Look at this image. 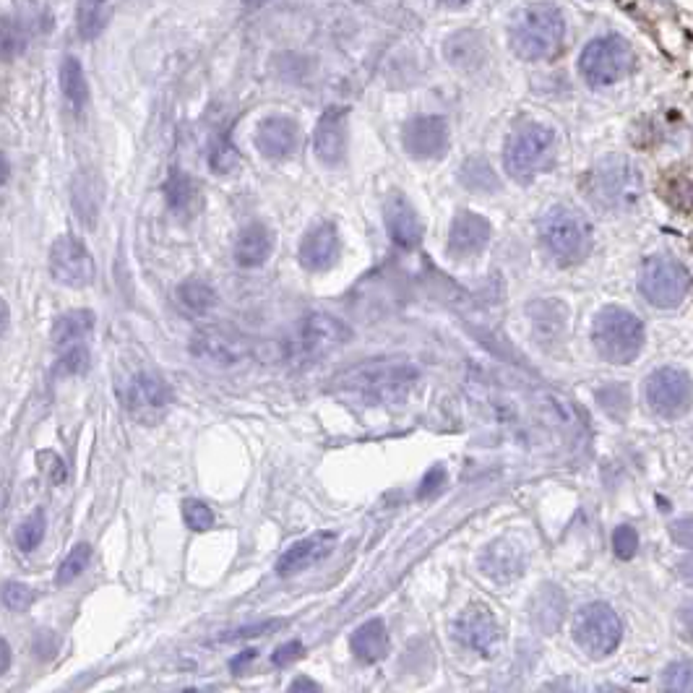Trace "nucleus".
<instances>
[{
	"label": "nucleus",
	"instance_id": "13",
	"mask_svg": "<svg viewBox=\"0 0 693 693\" xmlns=\"http://www.w3.org/2000/svg\"><path fill=\"white\" fill-rule=\"evenodd\" d=\"M50 274L55 282L81 290L94 282V258L73 235H63L50 248Z\"/></svg>",
	"mask_w": 693,
	"mask_h": 693
},
{
	"label": "nucleus",
	"instance_id": "33",
	"mask_svg": "<svg viewBox=\"0 0 693 693\" xmlns=\"http://www.w3.org/2000/svg\"><path fill=\"white\" fill-rule=\"evenodd\" d=\"M662 693H693V662L675 660L662 670Z\"/></svg>",
	"mask_w": 693,
	"mask_h": 693
},
{
	"label": "nucleus",
	"instance_id": "30",
	"mask_svg": "<svg viewBox=\"0 0 693 693\" xmlns=\"http://www.w3.org/2000/svg\"><path fill=\"white\" fill-rule=\"evenodd\" d=\"M446 58L456 68H475L482 60V42L477 34L459 32L446 42Z\"/></svg>",
	"mask_w": 693,
	"mask_h": 693
},
{
	"label": "nucleus",
	"instance_id": "50",
	"mask_svg": "<svg viewBox=\"0 0 693 693\" xmlns=\"http://www.w3.org/2000/svg\"><path fill=\"white\" fill-rule=\"evenodd\" d=\"M253 657H256V652H253V649H248V652L238 654V657L232 660V673L240 675V670H243V667L248 665V662H253Z\"/></svg>",
	"mask_w": 693,
	"mask_h": 693
},
{
	"label": "nucleus",
	"instance_id": "54",
	"mask_svg": "<svg viewBox=\"0 0 693 693\" xmlns=\"http://www.w3.org/2000/svg\"><path fill=\"white\" fill-rule=\"evenodd\" d=\"M185 693H196V691H185Z\"/></svg>",
	"mask_w": 693,
	"mask_h": 693
},
{
	"label": "nucleus",
	"instance_id": "17",
	"mask_svg": "<svg viewBox=\"0 0 693 693\" xmlns=\"http://www.w3.org/2000/svg\"><path fill=\"white\" fill-rule=\"evenodd\" d=\"M347 118H350L347 107H331L318 120L313 133V152L324 165H339L347 157Z\"/></svg>",
	"mask_w": 693,
	"mask_h": 693
},
{
	"label": "nucleus",
	"instance_id": "24",
	"mask_svg": "<svg viewBox=\"0 0 693 693\" xmlns=\"http://www.w3.org/2000/svg\"><path fill=\"white\" fill-rule=\"evenodd\" d=\"M165 198L170 212L178 214L180 219H193L201 212V206H204V191H201V185L178 170L167 178Z\"/></svg>",
	"mask_w": 693,
	"mask_h": 693
},
{
	"label": "nucleus",
	"instance_id": "18",
	"mask_svg": "<svg viewBox=\"0 0 693 693\" xmlns=\"http://www.w3.org/2000/svg\"><path fill=\"white\" fill-rule=\"evenodd\" d=\"M383 217H386L391 243L399 245L402 251H415V248H420V243H423V222L417 217L415 206H412L402 193H394V196L386 201Z\"/></svg>",
	"mask_w": 693,
	"mask_h": 693
},
{
	"label": "nucleus",
	"instance_id": "22",
	"mask_svg": "<svg viewBox=\"0 0 693 693\" xmlns=\"http://www.w3.org/2000/svg\"><path fill=\"white\" fill-rule=\"evenodd\" d=\"M490 240V222L480 214L459 212L451 222L449 232V253L454 258H469L488 245Z\"/></svg>",
	"mask_w": 693,
	"mask_h": 693
},
{
	"label": "nucleus",
	"instance_id": "1",
	"mask_svg": "<svg viewBox=\"0 0 693 693\" xmlns=\"http://www.w3.org/2000/svg\"><path fill=\"white\" fill-rule=\"evenodd\" d=\"M417 378L420 370L407 360L378 357L337 373L331 378L329 391L352 407H389L412 394Z\"/></svg>",
	"mask_w": 693,
	"mask_h": 693
},
{
	"label": "nucleus",
	"instance_id": "11",
	"mask_svg": "<svg viewBox=\"0 0 693 693\" xmlns=\"http://www.w3.org/2000/svg\"><path fill=\"white\" fill-rule=\"evenodd\" d=\"M644 399H647L649 410L660 415L662 420L683 417L693 404L691 376L673 365L657 368L644 383Z\"/></svg>",
	"mask_w": 693,
	"mask_h": 693
},
{
	"label": "nucleus",
	"instance_id": "37",
	"mask_svg": "<svg viewBox=\"0 0 693 693\" xmlns=\"http://www.w3.org/2000/svg\"><path fill=\"white\" fill-rule=\"evenodd\" d=\"M613 550H615V555L621 558V561L634 558L636 550H639V532H636L631 524H621V527H615Z\"/></svg>",
	"mask_w": 693,
	"mask_h": 693
},
{
	"label": "nucleus",
	"instance_id": "5",
	"mask_svg": "<svg viewBox=\"0 0 693 693\" xmlns=\"http://www.w3.org/2000/svg\"><path fill=\"white\" fill-rule=\"evenodd\" d=\"M352 339L350 326L329 313H308L282 339V357L290 365L316 363Z\"/></svg>",
	"mask_w": 693,
	"mask_h": 693
},
{
	"label": "nucleus",
	"instance_id": "4",
	"mask_svg": "<svg viewBox=\"0 0 693 693\" xmlns=\"http://www.w3.org/2000/svg\"><path fill=\"white\" fill-rule=\"evenodd\" d=\"M540 243L555 264L574 266L589 256L594 230L587 214L568 204H558L540 219Z\"/></svg>",
	"mask_w": 693,
	"mask_h": 693
},
{
	"label": "nucleus",
	"instance_id": "23",
	"mask_svg": "<svg viewBox=\"0 0 693 693\" xmlns=\"http://www.w3.org/2000/svg\"><path fill=\"white\" fill-rule=\"evenodd\" d=\"M480 568L485 574L490 576L493 581H514L516 576L524 574V553L519 545L509 540H498L493 542L480 558Z\"/></svg>",
	"mask_w": 693,
	"mask_h": 693
},
{
	"label": "nucleus",
	"instance_id": "19",
	"mask_svg": "<svg viewBox=\"0 0 693 693\" xmlns=\"http://www.w3.org/2000/svg\"><path fill=\"white\" fill-rule=\"evenodd\" d=\"M258 152L266 159H287L297 152L300 146V128L287 115H274V118L261 120L256 131Z\"/></svg>",
	"mask_w": 693,
	"mask_h": 693
},
{
	"label": "nucleus",
	"instance_id": "47",
	"mask_svg": "<svg viewBox=\"0 0 693 693\" xmlns=\"http://www.w3.org/2000/svg\"><path fill=\"white\" fill-rule=\"evenodd\" d=\"M542 693H579V688H576L574 680H555V683H550V686L542 688Z\"/></svg>",
	"mask_w": 693,
	"mask_h": 693
},
{
	"label": "nucleus",
	"instance_id": "49",
	"mask_svg": "<svg viewBox=\"0 0 693 693\" xmlns=\"http://www.w3.org/2000/svg\"><path fill=\"white\" fill-rule=\"evenodd\" d=\"M678 576L686 581L688 587H693V555H686L678 561Z\"/></svg>",
	"mask_w": 693,
	"mask_h": 693
},
{
	"label": "nucleus",
	"instance_id": "48",
	"mask_svg": "<svg viewBox=\"0 0 693 693\" xmlns=\"http://www.w3.org/2000/svg\"><path fill=\"white\" fill-rule=\"evenodd\" d=\"M290 693H321V688H318L316 680L297 678L295 683L290 686Z\"/></svg>",
	"mask_w": 693,
	"mask_h": 693
},
{
	"label": "nucleus",
	"instance_id": "28",
	"mask_svg": "<svg viewBox=\"0 0 693 693\" xmlns=\"http://www.w3.org/2000/svg\"><path fill=\"white\" fill-rule=\"evenodd\" d=\"M115 0H79V34L84 40H94L107 27L113 16Z\"/></svg>",
	"mask_w": 693,
	"mask_h": 693
},
{
	"label": "nucleus",
	"instance_id": "21",
	"mask_svg": "<svg viewBox=\"0 0 693 693\" xmlns=\"http://www.w3.org/2000/svg\"><path fill=\"white\" fill-rule=\"evenodd\" d=\"M334 545H337V535H331V532H316V535L295 542L290 550H284L282 558L277 561V574L292 576L305 571V568L316 566L324 558H329Z\"/></svg>",
	"mask_w": 693,
	"mask_h": 693
},
{
	"label": "nucleus",
	"instance_id": "40",
	"mask_svg": "<svg viewBox=\"0 0 693 693\" xmlns=\"http://www.w3.org/2000/svg\"><path fill=\"white\" fill-rule=\"evenodd\" d=\"M24 50V32L19 29V24H14V19L3 21V53L6 58H14Z\"/></svg>",
	"mask_w": 693,
	"mask_h": 693
},
{
	"label": "nucleus",
	"instance_id": "3",
	"mask_svg": "<svg viewBox=\"0 0 693 693\" xmlns=\"http://www.w3.org/2000/svg\"><path fill=\"white\" fill-rule=\"evenodd\" d=\"M584 193L600 212L621 214L634 209L644 193L639 167L628 157L610 154L592 167L584 180Z\"/></svg>",
	"mask_w": 693,
	"mask_h": 693
},
{
	"label": "nucleus",
	"instance_id": "46",
	"mask_svg": "<svg viewBox=\"0 0 693 693\" xmlns=\"http://www.w3.org/2000/svg\"><path fill=\"white\" fill-rule=\"evenodd\" d=\"M678 623H680V631H683V636L693 639V602L691 605H683V608H680Z\"/></svg>",
	"mask_w": 693,
	"mask_h": 693
},
{
	"label": "nucleus",
	"instance_id": "38",
	"mask_svg": "<svg viewBox=\"0 0 693 693\" xmlns=\"http://www.w3.org/2000/svg\"><path fill=\"white\" fill-rule=\"evenodd\" d=\"M32 602H34V592H32V587H27V584H19V581H8L6 587H3V605H6L8 610H16V613H21V610H27Z\"/></svg>",
	"mask_w": 693,
	"mask_h": 693
},
{
	"label": "nucleus",
	"instance_id": "45",
	"mask_svg": "<svg viewBox=\"0 0 693 693\" xmlns=\"http://www.w3.org/2000/svg\"><path fill=\"white\" fill-rule=\"evenodd\" d=\"M284 621H269V623H258V626H248L240 628L238 634H227L222 636L225 641H235V639H248V636H261L264 631H274V628H282Z\"/></svg>",
	"mask_w": 693,
	"mask_h": 693
},
{
	"label": "nucleus",
	"instance_id": "15",
	"mask_svg": "<svg viewBox=\"0 0 693 693\" xmlns=\"http://www.w3.org/2000/svg\"><path fill=\"white\" fill-rule=\"evenodd\" d=\"M454 636L462 641L464 647L482 657H493L498 644H501V626L495 615L482 605H469L454 623Z\"/></svg>",
	"mask_w": 693,
	"mask_h": 693
},
{
	"label": "nucleus",
	"instance_id": "42",
	"mask_svg": "<svg viewBox=\"0 0 693 693\" xmlns=\"http://www.w3.org/2000/svg\"><path fill=\"white\" fill-rule=\"evenodd\" d=\"M443 485H446V469H443L441 464H436V467L428 469V475H425L423 482H420L417 498H430V495L441 493Z\"/></svg>",
	"mask_w": 693,
	"mask_h": 693
},
{
	"label": "nucleus",
	"instance_id": "41",
	"mask_svg": "<svg viewBox=\"0 0 693 693\" xmlns=\"http://www.w3.org/2000/svg\"><path fill=\"white\" fill-rule=\"evenodd\" d=\"M670 537H673V542L680 545V548L693 550V514L675 519V522L670 524Z\"/></svg>",
	"mask_w": 693,
	"mask_h": 693
},
{
	"label": "nucleus",
	"instance_id": "27",
	"mask_svg": "<svg viewBox=\"0 0 693 693\" xmlns=\"http://www.w3.org/2000/svg\"><path fill=\"white\" fill-rule=\"evenodd\" d=\"M94 329V313L92 311H71L66 316H60L53 326V339L58 347L68 350V347H79L86 344V339L92 337Z\"/></svg>",
	"mask_w": 693,
	"mask_h": 693
},
{
	"label": "nucleus",
	"instance_id": "10",
	"mask_svg": "<svg viewBox=\"0 0 693 693\" xmlns=\"http://www.w3.org/2000/svg\"><path fill=\"white\" fill-rule=\"evenodd\" d=\"M574 639L589 657L600 660L618 649L623 639V621L608 602H589L576 613Z\"/></svg>",
	"mask_w": 693,
	"mask_h": 693
},
{
	"label": "nucleus",
	"instance_id": "20",
	"mask_svg": "<svg viewBox=\"0 0 693 693\" xmlns=\"http://www.w3.org/2000/svg\"><path fill=\"white\" fill-rule=\"evenodd\" d=\"M339 232L331 222L313 227L305 232L303 243H300V264L308 271H326L339 261Z\"/></svg>",
	"mask_w": 693,
	"mask_h": 693
},
{
	"label": "nucleus",
	"instance_id": "25",
	"mask_svg": "<svg viewBox=\"0 0 693 693\" xmlns=\"http://www.w3.org/2000/svg\"><path fill=\"white\" fill-rule=\"evenodd\" d=\"M271 248H274V235H271L269 227L256 222V225H248L240 232L238 243H235V261L245 269H253L271 256Z\"/></svg>",
	"mask_w": 693,
	"mask_h": 693
},
{
	"label": "nucleus",
	"instance_id": "16",
	"mask_svg": "<svg viewBox=\"0 0 693 693\" xmlns=\"http://www.w3.org/2000/svg\"><path fill=\"white\" fill-rule=\"evenodd\" d=\"M126 404L128 410L141 420H154L172 404L170 383L162 381L154 373H139L128 381Z\"/></svg>",
	"mask_w": 693,
	"mask_h": 693
},
{
	"label": "nucleus",
	"instance_id": "34",
	"mask_svg": "<svg viewBox=\"0 0 693 693\" xmlns=\"http://www.w3.org/2000/svg\"><path fill=\"white\" fill-rule=\"evenodd\" d=\"M89 558H92V548H89L86 542L76 545V548H73L71 553L66 555V561L60 563V568H58V584H60V587H66V584H71V581L76 579V576H81V571H84V568H86Z\"/></svg>",
	"mask_w": 693,
	"mask_h": 693
},
{
	"label": "nucleus",
	"instance_id": "43",
	"mask_svg": "<svg viewBox=\"0 0 693 693\" xmlns=\"http://www.w3.org/2000/svg\"><path fill=\"white\" fill-rule=\"evenodd\" d=\"M235 162H238V154H235V149H232L230 144H225V141H219V144H214L212 149V167L217 172H227L235 167Z\"/></svg>",
	"mask_w": 693,
	"mask_h": 693
},
{
	"label": "nucleus",
	"instance_id": "51",
	"mask_svg": "<svg viewBox=\"0 0 693 693\" xmlns=\"http://www.w3.org/2000/svg\"><path fill=\"white\" fill-rule=\"evenodd\" d=\"M8 667H11V647H8V641H3V665H0V670L8 673Z\"/></svg>",
	"mask_w": 693,
	"mask_h": 693
},
{
	"label": "nucleus",
	"instance_id": "12",
	"mask_svg": "<svg viewBox=\"0 0 693 693\" xmlns=\"http://www.w3.org/2000/svg\"><path fill=\"white\" fill-rule=\"evenodd\" d=\"M191 352L209 365L217 368H232L248 360L251 355V342L238 334L235 329H222V326H209L193 334Z\"/></svg>",
	"mask_w": 693,
	"mask_h": 693
},
{
	"label": "nucleus",
	"instance_id": "53",
	"mask_svg": "<svg viewBox=\"0 0 693 693\" xmlns=\"http://www.w3.org/2000/svg\"><path fill=\"white\" fill-rule=\"evenodd\" d=\"M597 693H626V691H623V688H618V686H602Z\"/></svg>",
	"mask_w": 693,
	"mask_h": 693
},
{
	"label": "nucleus",
	"instance_id": "8",
	"mask_svg": "<svg viewBox=\"0 0 693 693\" xmlns=\"http://www.w3.org/2000/svg\"><path fill=\"white\" fill-rule=\"evenodd\" d=\"M693 290L691 271L673 256H652L639 271V292L649 305L673 311L686 303Z\"/></svg>",
	"mask_w": 693,
	"mask_h": 693
},
{
	"label": "nucleus",
	"instance_id": "44",
	"mask_svg": "<svg viewBox=\"0 0 693 693\" xmlns=\"http://www.w3.org/2000/svg\"><path fill=\"white\" fill-rule=\"evenodd\" d=\"M300 657H303V644H300V641H290V644H284V647H279L277 652H274L271 662L277 667H287L290 662L300 660Z\"/></svg>",
	"mask_w": 693,
	"mask_h": 693
},
{
	"label": "nucleus",
	"instance_id": "29",
	"mask_svg": "<svg viewBox=\"0 0 693 693\" xmlns=\"http://www.w3.org/2000/svg\"><path fill=\"white\" fill-rule=\"evenodd\" d=\"M563 610H566V597L558 587H542L535 600V623L545 628L548 634H553L555 628L561 626Z\"/></svg>",
	"mask_w": 693,
	"mask_h": 693
},
{
	"label": "nucleus",
	"instance_id": "9",
	"mask_svg": "<svg viewBox=\"0 0 693 693\" xmlns=\"http://www.w3.org/2000/svg\"><path fill=\"white\" fill-rule=\"evenodd\" d=\"M634 66V50L618 34H605V37H594L579 58L581 79L589 86L600 89V86H613L621 79H626L628 71Z\"/></svg>",
	"mask_w": 693,
	"mask_h": 693
},
{
	"label": "nucleus",
	"instance_id": "26",
	"mask_svg": "<svg viewBox=\"0 0 693 693\" xmlns=\"http://www.w3.org/2000/svg\"><path fill=\"white\" fill-rule=\"evenodd\" d=\"M352 654L363 662H378L389 654V631L381 618L363 623L350 639Z\"/></svg>",
	"mask_w": 693,
	"mask_h": 693
},
{
	"label": "nucleus",
	"instance_id": "32",
	"mask_svg": "<svg viewBox=\"0 0 693 693\" xmlns=\"http://www.w3.org/2000/svg\"><path fill=\"white\" fill-rule=\"evenodd\" d=\"M60 92H63V97H66L73 107H84L86 99H89L84 68H81L79 60L71 58V55H68V58L63 60V66H60Z\"/></svg>",
	"mask_w": 693,
	"mask_h": 693
},
{
	"label": "nucleus",
	"instance_id": "31",
	"mask_svg": "<svg viewBox=\"0 0 693 693\" xmlns=\"http://www.w3.org/2000/svg\"><path fill=\"white\" fill-rule=\"evenodd\" d=\"M178 300L185 311L193 313V316H201V313L212 311L217 305V292H214L212 284L201 282V279H188L178 287Z\"/></svg>",
	"mask_w": 693,
	"mask_h": 693
},
{
	"label": "nucleus",
	"instance_id": "6",
	"mask_svg": "<svg viewBox=\"0 0 693 693\" xmlns=\"http://www.w3.org/2000/svg\"><path fill=\"white\" fill-rule=\"evenodd\" d=\"M592 342L602 360L613 365H628L644 350L647 331L636 313L618 308V305H608L594 316Z\"/></svg>",
	"mask_w": 693,
	"mask_h": 693
},
{
	"label": "nucleus",
	"instance_id": "52",
	"mask_svg": "<svg viewBox=\"0 0 693 693\" xmlns=\"http://www.w3.org/2000/svg\"><path fill=\"white\" fill-rule=\"evenodd\" d=\"M441 6H446V8H467L472 0H438Z\"/></svg>",
	"mask_w": 693,
	"mask_h": 693
},
{
	"label": "nucleus",
	"instance_id": "7",
	"mask_svg": "<svg viewBox=\"0 0 693 693\" xmlns=\"http://www.w3.org/2000/svg\"><path fill=\"white\" fill-rule=\"evenodd\" d=\"M558 154V136L545 123H522L506 141L503 165L516 183H532L540 172L550 170Z\"/></svg>",
	"mask_w": 693,
	"mask_h": 693
},
{
	"label": "nucleus",
	"instance_id": "14",
	"mask_svg": "<svg viewBox=\"0 0 693 693\" xmlns=\"http://www.w3.org/2000/svg\"><path fill=\"white\" fill-rule=\"evenodd\" d=\"M404 152L412 159L430 162L449 152V123L441 115H417L402 131Z\"/></svg>",
	"mask_w": 693,
	"mask_h": 693
},
{
	"label": "nucleus",
	"instance_id": "39",
	"mask_svg": "<svg viewBox=\"0 0 693 693\" xmlns=\"http://www.w3.org/2000/svg\"><path fill=\"white\" fill-rule=\"evenodd\" d=\"M183 516H185V524H188L191 529H196V532H204V529H209L214 524L212 509L201 501H185Z\"/></svg>",
	"mask_w": 693,
	"mask_h": 693
},
{
	"label": "nucleus",
	"instance_id": "36",
	"mask_svg": "<svg viewBox=\"0 0 693 693\" xmlns=\"http://www.w3.org/2000/svg\"><path fill=\"white\" fill-rule=\"evenodd\" d=\"M86 370H89V347H86V344L63 350L58 363V373H63V376H79V373H86Z\"/></svg>",
	"mask_w": 693,
	"mask_h": 693
},
{
	"label": "nucleus",
	"instance_id": "2",
	"mask_svg": "<svg viewBox=\"0 0 693 693\" xmlns=\"http://www.w3.org/2000/svg\"><path fill=\"white\" fill-rule=\"evenodd\" d=\"M566 40V19L553 3H532L519 8L511 19V50L522 60H550L561 53Z\"/></svg>",
	"mask_w": 693,
	"mask_h": 693
},
{
	"label": "nucleus",
	"instance_id": "35",
	"mask_svg": "<svg viewBox=\"0 0 693 693\" xmlns=\"http://www.w3.org/2000/svg\"><path fill=\"white\" fill-rule=\"evenodd\" d=\"M42 537H45V511H34L27 522L21 524L19 532H16V545L24 553H32L42 542Z\"/></svg>",
	"mask_w": 693,
	"mask_h": 693
}]
</instances>
